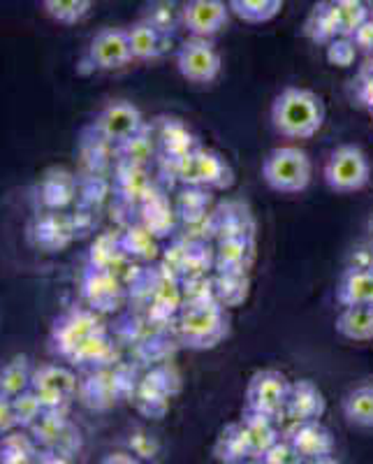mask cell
I'll return each mask as SVG.
<instances>
[{"mask_svg": "<svg viewBox=\"0 0 373 464\" xmlns=\"http://www.w3.org/2000/svg\"><path fill=\"white\" fill-rule=\"evenodd\" d=\"M325 102L320 95L301 86H288L272 102L273 130L288 140L313 138L325 123Z\"/></svg>", "mask_w": 373, "mask_h": 464, "instance_id": "6da1fadb", "label": "cell"}, {"mask_svg": "<svg viewBox=\"0 0 373 464\" xmlns=\"http://www.w3.org/2000/svg\"><path fill=\"white\" fill-rule=\"evenodd\" d=\"M311 177H313V163L309 153L300 147H276L263 160L264 184L283 196H297L309 188Z\"/></svg>", "mask_w": 373, "mask_h": 464, "instance_id": "7a4b0ae2", "label": "cell"}, {"mask_svg": "<svg viewBox=\"0 0 373 464\" xmlns=\"http://www.w3.org/2000/svg\"><path fill=\"white\" fill-rule=\"evenodd\" d=\"M322 177L334 193H358L371 181V160L358 144H341L330 153Z\"/></svg>", "mask_w": 373, "mask_h": 464, "instance_id": "3957f363", "label": "cell"}, {"mask_svg": "<svg viewBox=\"0 0 373 464\" xmlns=\"http://www.w3.org/2000/svg\"><path fill=\"white\" fill-rule=\"evenodd\" d=\"M177 68L190 84H211L221 74L223 58L211 37L190 35L177 52Z\"/></svg>", "mask_w": 373, "mask_h": 464, "instance_id": "277c9868", "label": "cell"}, {"mask_svg": "<svg viewBox=\"0 0 373 464\" xmlns=\"http://www.w3.org/2000/svg\"><path fill=\"white\" fill-rule=\"evenodd\" d=\"M86 61L91 68L100 72H114L130 65L135 58L128 40V28H102L95 33L86 49Z\"/></svg>", "mask_w": 373, "mask_h": 464, "instance_id": "5b68a950", "label": "cell"}, {"mask_svg": "<svg viewBox=\"0 0 373 464\" xmlns=\"http://www.w3.org/2000/svg\"><path fill=\"white\" fill-rule=\"evenodd\" d=\"M290 381L279 370H260L251 376L246 388V406L251 411L279 416L285 411Z\"/></svg>", "mask_w": 373, "mask_h": 464, "instance_id": "8992f818", "label": "cell"}, {"mask_svg": "<svg viewBox=\"0 0 373 464\" xmlns=\"http://www.w3.org/2000/svg\"><path fill=\"white\" fill-rule=\"evenodd\" d=\"M142 111L128 101L111 102L95 119V130L100 132L102 140H110V142H130L132 138L142 132Z\"/></svg>", "mask_w": 373, "mask_h": 464, "instance_id": "52a82bcc", "label": "cell"}, {"mask_svg": "<svg viewBox=\"0 0 373 464\" xmlns=\"http://www.w3.org/2000/svg\"><path fill=\"white\" fill-rule=\"evenodd\" d=\"M230 22V5L225 0H186L181 7V24L195 37H214Z\"/></svg>", "mask_w": 373, "mask_h": 464, "instance_id": "ba28073f", "label": "cell"}, {"mask_svg": "<svg viewBox=\"0 0 373 464\" xmlns=\"http://www.w3.org/2000/svg\"><path fill=\"white\" fill-rule=\"evenodd\" d=\"M288 441L292 443L301 462H318L334 453V439L320 420L297 422L292 432L288 434Z\"/></svg>", "mask_w": 373, "mask_h": 464, "instance_id": "9c48e42d", "label": "cell"}, {"mask_svg": "<svg viewBox=\"0 0 373 464\" xmlns=\"http://www.w3.org/2000/svg\"><path fill=\"white\" fill-rule=\"evenodd\" d=\"M327 409V401L322 391L313 381L301 379L292 381L288 391V401H285V411L290 413L294 422L304 420H320Z\"/></svg>", "mask_w": 373, "mask_h": 464, "instance_id": "30bf717a", "label": "cell"}, {"mask_svg": "<svg viewBox=\"0 0 373 464\" xmlns=\"http://www.w3.org/2000/svg\"><path fill=\"white\" fill-rule=\"evenodd\" d=\"M128 40H130L132 58L135 61H156L163 56L172 44V37L160 24L144 19L128 28Z\"/></svg>", "mask_w": 373, "mask_h": 464, "instance_id": "8fae6325", "label": "cell"}, {"mask_svg": "<svg viewBox=\"0 0 373 464\" xmlns=\"http://www.w3.org/2000/svg\"><path fill=\"white\" fill-rule=\"evenodd\" d=\"M31 385L33 392L40 397L43 406H47V409H56L77 388L74 376L68 370H63V367H43V370H37L33 374Z\"/></svg>", "mask_w": 373, "mask_h": 464, "instance_id": "7c38bea8", "label": "cell"}, {"mask_svg": "<svg viewBox=\"0 0 373 464\" xmlns=\"http://www.w3.org/2000/svg\"><path fill=\"white\" fill-rule=\"evenodd\" d=\"M223 333L221 312L214 304H197L184 316V334L197 346H206L205 342H214Z\"/></svg>", "mask_w": 373, "mask_h": 464, "instance_id": "4fadbf2b", "label": "cell"}, {"mask_svg": "<svg viewBox=\"0 0 373 464\" xmlns=\"http://www.w3.org/2000/svg\"><path fill=\"white\" fill-rule=\"evenodd\" d=\"M304 35L313 44H322V47H327L334 37L341 35V19H339V12L331 0H320L313 5L311 14L306 16Z\"/></svg>", "mask_w": 373, "mask_h": 464, "instance_id": "5bb4252c", "label": "cell"}, {"mask_svg": "<svg viewBox=\"0 0 373 464\" xmlns=\"http://www.w3.org/2000/svg\"><path fill=\"white\" fill-rule=\"evenodd\" d=\"M337 333L348 342H373V306H343L337 316Z\"/></svg>", "mask_w": 373, "mask_h": 464, "instance_id": "9a60e30c", "label": "cell"}, {"mask_svg": "<svg viewBox=\"0 0 373 464\" xmlns=\"http://www.w3.org/2000/svg\"><path fill=\"white\" fill-rule=\"evenodd\" d=\"M341 306H373V269H350L337 288Z\"/></svg>", "mask_w": 373, "mask_h": 464, "instance_id": "2e32d148", "label": "cell"}, {"mask_svg": "<svg viewBox=\"0 0 373 464\" xmlns=\"http://www.w3.org/2000/svg\"><path fill=\"white\" fill-rule=\"evenodd\" d=\"M239 422H242L244 434H246V441L251 446L253 455H263L269 446L279 441V430L273 425V416L248 409V413Z\"/></svg>", "mask_w": 373, "mask_h": 464, "instance_id": "e0dca14e", "label": "cell"}, {"mask_svg": "<svg viewBox=\"0 0 373 464\" xmlns=\"http://www.w3.org/2000/svg\"><path fill=\"white\" fill-rule=\"evenodd\" d=\"M343 416L355 428H373V385H359L343 397Z\"/></svg>", "mask_w": 373, "mask_h": 464, "instance_id": "ac0fdd59", "label": "cell"}, {"mask_svg": "<svg viewBox=\"0 0 373 464\" xmlns=\"http://www.w3.org/2000/svg\"><path fill=\"white\" fill-rule=\"evenodd\" d=\"M230 12L246 24H267L283 10L285 0H227Z\"/></svg>", "mask_w": 373, "mask_h": 464, "instance_id": "d6986e66", "label": "cell"}, {"mask_svg": "<svg viewBox=\"0 0 373 464\" xmlns=\"http://www.w3.org/2000/svg\"><path fill=\"white\" fill-rule=\"evenodd\" d=\"M215 458L225 459V462H242V459L251 458V446L246 441L242 422H232L221 432L214 449Z\"/></svg>", "mask_w": 373, "mask_h": 464, "instance_id": "ffe728a7", "label": "cell"}, {"mask_svg": "<svg viewBox=\"0 0 373 464\" xmlns=\"http://www.w3.org/2000/svg\"><path fill=\"white\" fill-rule=\"evenodd\" d=\"M93 0H43V7L53 22L74 26L89 16Z\"/></svg>", "mask_w": 373, "mask_h": 464, "instance_id": "44dd1931", "label": "cell"}, {"mask_svg": "<svg viewBox=\"0 0 373 464\" xmlns=\"http://www.w3.org/2000/svg\"><path fill=\"white\" fill-rule=\"evenodd\" d=\"M331 3L341 19V35L350 37L371 16V7L367 0H331Z\"/></svg>", "mask_w": 373, "mask_h": 464, "instance_id": "7402d4cb", "label": "cell"}, {"mask_svg": "<svg viewBox=\"0 0 373 464\" xmlns=\"http://www.w3.org/2000/svg\"><path fill=\"white\" fill-rule=\"evenodd\" d=\"M31 379L33 374L28 372V364L24 358L5 364L0 370V395L16 397L19 392H24V388H26V383H31Z\"/></svg>", "mask_w": 373, "mask_h": 464, "instance_id": "603a6c76", "label": "cell"}, {"mask_svg": "<svg viewBox=\"0 0 373 464\" xmlns=\"http://www.w3.org/2000/svg\"><path fill=\"white\" fill-rule=\"evenodd\" d=\"M68 177L70 174H65V172H53V174H49V179L44 181L43 198L49 207H53V209L68 205V202L72 200V193H74L72 179H70L65 186H61L65 179H68Z\"/></svg>", "mask_w": 373, "mask_h": 464, "instance_id": "cb8c5ba5", "label": "cell"}, {"mask_svg": "<svg viewBox=\"0 0 373 464\" xmlns=\"http://www.w3.org/2000/svg\"><path fill=\"white\" fill-rule=\"evenodd\" d=\"M358 52L359 49L355 47L352 37L339 35L327 44V61H330V65H337V68H348V65L355 63Z\"/></svg>", "mask_w": 373, "mask_h": 464, "instance_id": "d4e9b609", "label": "cell"}, {"mask_svg": "<svg viewBox=\"0 0 373 464\" xmlns=\"http://www.w3.org/2000/svg\"><path fill=\"white\" fill-rule=\"evenodd\" d=\"M195 168H197V177L205 184H221V177L227 174V165H223V160L214 153H200V156H193Z\"/></svg>", "mask_w": 373, "mask_h": 464, "instance_id": "484cf974", "label": "cell"}, {"mask_svg": "<svg viewBox=\"0 0 373 464\" xmlns=\"http://www.w3.org/2000/svg\"><path fill=\"white\" fill-rule=\"evenodd\" d=\"M28 455H33L31 441L22 437H7L5 441L0 443V459L5 462H28Z\"/></svg>", "mask_w": 373, "mask_h": 464, "instance_id": "4316f807", "label": "cell"}, {"mask_svg": "<svg viewBox=\"0 0 373 464\" xmlns=\"http://www.w3.org/2000/svg\"><path fill=\"white\" fill-rule=\"evenodd\" d=\"M260 459H263V462H272V464L273 462H283V464L301 462L300 455H297V450L292 449V443L281 441V439L273 443V446H269V449L260 455Z\"/></svg>", "mask_w": 373, "mask_h": 464, "instance_id": "83f0119b", "label": "cell"}, {"mask_svg": "<svg viewBox=\"0 0 373 464\" xmlns=\"http://www.w3.org/2000/svg\"><path fill=\"white\" fill-rule=\"evenodd\" d=\"M352 43H355V47L359 49V52H364L367 56H371L373 53V14L368 16L367 22L362 24V26L358 28V31L352 33Z\"/></svg>", "mask_w": 373, "mask_h": 464, "instance_id": "f1b7e54d", "label": "cell"}, {"mask_svg": "<svg viewBox=\"0 0 373 464\" xmlns=\"http://www.w3.org/2000/svg\"><path fill=\"white\" fill-rule=\"evenodd\" d=\"M16 422L14 409H12V397L0 395V432L10 430Z\"/></svg>", "mask_w": 373, "mask_h": 464, "instance_id": "f546056e", "label": "cell"}, {"mask_svg": "<svg viewBox=\"0 0 373 464\" xmlns=\"http://www.w3.org/2000/svg\"><path fill=\"white\" fill-rule=\"evenodd\" d=\"M364 77H373V53L367 58V65H364Z\"/></svg>", "mask_w": 373, "mask_h": 464, "instance_id": "4dcf8cb0", "label": "cell"}, {"mask_svg": "<svg viewBox=\"0 0 373 464\" xmlns=\"http://www.w3.org/2000/svg\"><path fill=\"white\" fill-rule=\"evenodd\" d=\"M367 107H368V111H371V114H373V102H368Z\"/></svg>", "mask_w": 373, "mask_h": 464, "instance_id": "1f68e13d", "label": "cell"}]
</instances>
